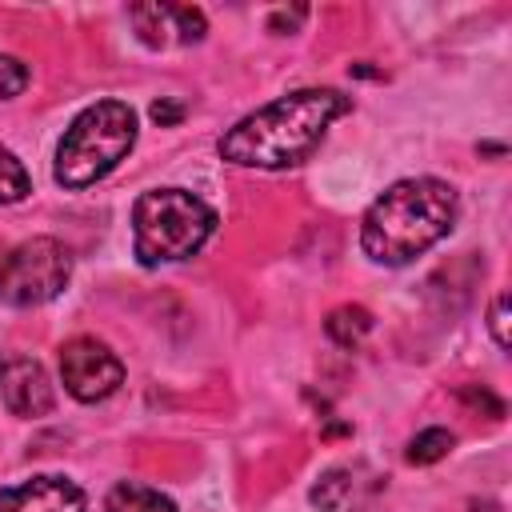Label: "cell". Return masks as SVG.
Masks as SVG:
<instances>
[{"label":"cell","instance_id":"6da1fadb","mask_svg":"<svg viewBox=\"0 0 512 512\" xmlns=\"http://www.w3.org/2000/svg\"><path fill=\"white\" fill-rule=\"evenodd\" d=\"M352 112V96L336 88H296L288 96L268 100L264 108L236 120L220 140V160L236 168H292L312 156L324 132Z\"/></svg>","mask_w":512,"mask_h":512},{"label":"cell","instance_id":"7a4b0ae2","mask_svg":"<svg viewBox=\"0 0 512 512\" xmlns=\"http://www.w3.org/2000/svg\"><path fill=\"white\" fill-rule=\"evenodd\" d=\"M460 212V196L448 180L436 176H408L384 188L360 224V248L368 260L384 268L412 264L432 244H440Z\"/></svg>","mask_w":512,"mask_h":512},{"label":"cell","instance_id":"3957f363","mask_svg":"<svg viewBox=\"0 0 512 512\" xmlns=\"http://www.w3.org/2000/svg\"><path fill=\"white\" fill-rule=\"evenodd\" d=\"M216 232V212L188 188H152L132 204V252L144 268L196 256Z\"/></svg>","mask_w":512,"mask_h":512},{"label":"cell","instance_id":"277c9868","mask_svg":"<svg viewBox=\"0 0 512 512\" xmlns=\"http://www.w3.org/2000/svg\"><path fill=\"white\" fill-rule=\"evenodd\" d=\"M136 144V112L124 100H96L64 128L56 144V184L88 188L104 180Z\"/></svg>","mask_w":512,"mask_h":512},{"label":"cell","instance_id":"5b68a950","mask_svg":"<svg viewBox=\"0 0 512 512\" xmlns=\"http://www.w3.org/2000/svg\"><path fill=\"white\" fill-rule=\"evenodd\" d=\"M72 276V252L56 236H32L16 248H4L0 260V300L16 308L48 304L64 292Z\"/></svg>","mask_w":512,"mask_h":512},{"label":"cell","instance_id":"8992f818","mask_svg":"<svg viewBox=\"0 0 512 512\" xmlns=\"http://www.w3.org/2000/svg\"><path fill=\"white\" fill-rule=\"evenodd\" d=\"M60 380H64V392L72 400L96 404V400H108L124 384V364L104 340L72 336L60 348Z\"/></svg>","mask_w":512,"mask_h":512},{"label":"cell","instance_id":"52a82bcc","mask_svg":"<svg viewBox=\"0 0 512 512\" xmlns=\"http://www.w3.org/2000/svg\"><path fill=\"white\" fill-rule=\"evenodd\" d=\"M136 36L148 48H168V44H196L208 32V20L192 4H132L128 12Z\"/></svg>","mask_w":512,"mask_h":512},{"label":"cell","instance_id":"ba28073f","mask_svg":"<svg viewBox=\"0 0 512 512\" xmlns=\"http://www.w3.org/2000/svg\"><path fill=\"white\" fill-rule=\"evenodd\" d=\"M0 392H4L8 412L24 416V420L48 416L56 408V388H52L44 364L32 356H8L0 364Z\"/></svg>","mask_w":512,"mask_h":512},{"label":"cell","instance_id":"9c48e42d","mask_svg":"<svg viewBox=\"0 0 512 512\" xmlns=\"http://www.w3.org/2000/svg\"><path fill=\"white\" fill-rule=\"evenodd\" d=\"M380 488L384 476H376L368 464H336L312 484L308 500L324 512H364L380 496Z\"/></svg>","mask_w":512,"mask_h":512},{"label":"cell","instance_id":"30bf717a","mask_svg":"<svg viewBox=\"0 0 512 512\" xmlns=\"http://www.w3.org/2000/svg\"><path fill=\"white\" fill-rule=\"evenodd\" d=\"M0 512H88V496L68 476L44 472L0 488Z\"/></svg>","mask_w":512,"mask_h":512},{"label":"cell","instance_id":"8fae6325","mask_svg":"<svg viewBox=\"0 0 512 512\" xmlns=\"http://www.w3.org/2000/svg\"><path fill=\"white\" fill-rule=\"evenodd\" d=\"M372 324L376 320H372V312L364 304H340V308H332L324 316V332H328V340L336 348H356L372 332Z\"/></svg>","mask_w":512,"mask_h":512},{"label":"cell","instance_id":"7c38bea8","mask_svg":"<svg viewBox=\"0 0 512 512\" xmlns=\"http://www.w3.org/2000/svg\"><path fill=\"white\" fill-rule=\"evenodd\" d=\"M104 512H176V504L160 488H148V484H136V480H120L108 492Z\"/></svg>","mask_w":512,"mask_h":512},{"label":"cell","instance_id":"4fadbf2b","mask_svg":"<svg viewBox=\"0 0 512 512\" xmlns=\"http://www.w3.org/2000/svg\"><path fill=\"white\" fill-rule=\"evenodd\" d=\"M452 444H456V436L448 432V428H424V432H416L412 440H408V448H404V460L408 464H436V460H444L448 452H452Z\"/></svg>","mask_w":512,"mask_h":512},{"label":"cell","instance_id":"5bb4252c","mask_svg":"<svg viewBox=\"0 0 512 512\" xmlns=\"http://www.w3.org/2000/svg\"><path fill=\"white\" fill-rule=\"evenodd\" d=\"M32 192V176L24 172V164L0 144V204H20Z\"/></svg>","mask_w":512,"mask_h":512},{"label":"cell","instance_id":"9a60e30c","mask_svg":"<svg viewBox=\"0 0 512 512\" xmlns=\"http://www.w3.org/2000/svg\"><path fill=\"white\" fill-rule=\"evenodd\" d=\"M28 88V64L0 52V100H12Z\"/></svg>","mask_w":512,"mask_h":512},{"label":"cell","instance_id":"2e32d148","mask_svg":"<svg viewBox=\"0 0 512 512\" xmlns=\"http://www.w3.org/2000/svg\"><path fill=\"white\" fill-rule=\"evenodd\" d=\"M460 400H464L468 408H476V412L484 408V412H488V420H500V416H504V400H500V396H492L484 384H464V388H460Z\"/></svg>","mask_w":512,"mask_h":512},{"label":"cell","instance_id":"e0dca14e","mask_svg":"<svg viewBox=\"0 0 512 512\" xmlns=\"http://www.w3.org/2000/svg\"><path fill=\"white\" fill-rule=\"evenodd\" d=\"M488 332L496 348H508V292H496L488 304Z\"/></svg>","mask_w":512,"mask_h":512},{"label":"cell","instance_id":"ac0fdd59","mask_svg":"<svg viewBox=\"0 0 512 512\" xmlns=\"http://www.w3.org/2000/svg\"><path fill=\"white\" fill-rule=\"evenodd\" d=\"M148 112H152V120H156L160 128H172V124H180V120H184V112H188V108H184L180 100H172V96H160Z\"/></svg>","mask_w":512,"mask_h":512},{"label":"cell","instance_id":"d6986e66","mask_svg":"<svg viewBox=\"0 0 512 512\" xmlns=\"http://www.w3.org/2000/svg\"><path fill=\"white\" fill-rule=\"evenodd\" d=\"M308 16V8H280V12H272L268 16V32H276V36H292L296 28H300V20Z\"/></svg>","mask_w":512,"mask_h":512},{"label":"cell","instance_id":"ffe728a7","mask_svg":"<svg viewBox=\"0 0 512 512\" xmlns=\"http://www.w3.org/2000/svg\"><path fill=\"white\" fill-rule=\"evenodd\" d=\"M352 72H356V76H380V72H376V68H368V64H352Z\"/></svg>","mask_w":512,"mask_h":512},{"label":"cell","instance_id":"44dd1931","mask_svg":"<svg viewBox=\"0 0 512 512\" xmlns=\"http://www.w3.org/2000/svg\"><path fill=\"white\" fill-rule=\"evenodd\" d=\"M0 260H4V248H0Z\"/></svg>","mask_w":512,"mask_h":512}]
</instances>
